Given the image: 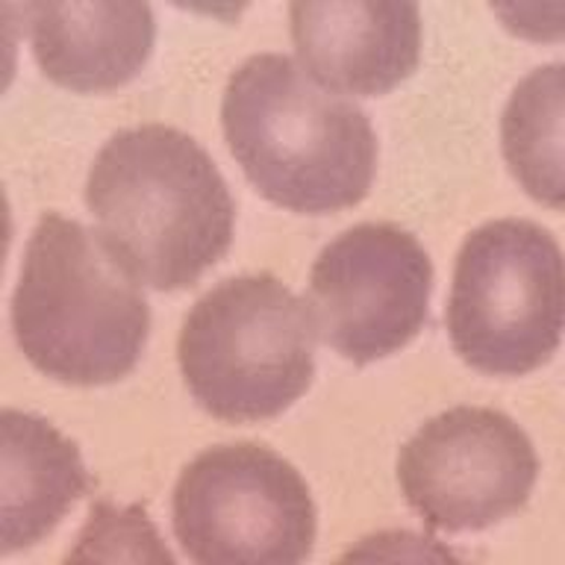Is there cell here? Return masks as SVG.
<instances>
[{
    "mask_svg": "<svg viewBox=\"0 0 565 565\" xmlns=\"http://www.w3.org/2000/svg\"><path fill=\"white\" fill-rule=\"evenodd\" d=\"M86 206L109 254L157 291L189 289L233 242L236 201L215 159L166 124L118 130L88 168Z\"/></svg>",
    "mask_w": 565,
    "mask_h": 565,
    "instance_id": "1",
    "label": "cell"
},
{
    "mask_svg": "<svg viewBox=\"0 0 565 565\" xmlns=\"http://www.w3.org/2000/svg\"><path fill=\"white\" fill-rule=\"evenodd\" d=\"M68 559H159L174 563V556L162 545L157 527L150 524L141 503L115 507L109 498L92 503L88 521L77 536V547Z\"/></svg>",
    "mask_w": 565,
    "mask_h": 565,
    "instance_id": "13",
    "label": "cell"
},
{
    "mask_svg": "<svg viewBox=\"0 0 565 565\" xmlns=\"http://www.w3.org/2000/svg\"><path fill=\"white\" fill-rule=\"evenodd\" d=\"M12 333L26 360L71 386H104L139 365L150 335L141 282L97 230L44 212L12 295Z\"/></svg>",
    "mask_w": 565,
    "mask_h": 565,
    "instance_id": "3",
    "label": "cell"
},
{
    "mask_svg": "<svg viewBox=\"0 0 565 565\" xmlns=\"http://www.w3.org/2000/svg\"><path fill=\"white\" fill-rule=\"evenodd\" d=\"M177 360L201 409L221 422H263L286 413L316 377V324L280 277H227L183 318Z\"/></svg>",
    "mask_w": 565,
    "mask_h": 565,
    "instance_id": "4",
    "label": "cell"
},
{
    "mask_svg": "<svg viewBox=\"0 0 565 565\" xmlns=\"http://www.w3.org/2000/svg\"><path fill=\"white\" fill-rule=\"evenodd\" d=\"M563 250L551 230L527 218H498L468 233L445 324L471 369L494 377L536 371L563 342Z\"/></svg>",
    "mask_w": 565,
    "mask_h": 565,
    "instance_id": "5",
    "label": "cell"
},
{
    "mask_svg": "<svg viewBox=\"0 0 565 565\" xmlns=\"http://www.w3.org/2000/svg\"><path fill=\"white\" fill-rule=\"evenodd\" d=\"M171 524L198 563H300L312 554L318 512L307 480L259 441L201 450L180 471Z\"/></svg>",
    "mask_w": 565,
    "mask_h": 565,
    "instance_id": "6",
    "label": "cell"
},
{
    "mask_svg": "<svg viewBox=\"0 0 565 565\" xmlns=\"http://www.w3.org/2000/svg\"><path fill=\"white\" fill-rule=\"evenodd\" d=\"M565 65H539L503 106L501 148L512 177L547 206H563Z\"/></svg>",
    "mask_w": 565,
    "mask_h": 565,
    "instance_id": "12",
    "label": "cell"
},
{
    "mask_svg": "<svg viewBox=\"0 0 565 565\" xmlns=\"http://www.w3.org/2000/svg\"><path fill=\"white\" fill-rule=\"evenodd\" d=\"M530 436L492 406L433 415L397 454V483L430 530H486L519 512L536 486Z\"/></svg>",
    "mask_w": 565,
    "mask_h": 565,
    "instance_id": "8",
    "label": "cell"
},
{
    "mask_svg": "<svg viewBox=\"0 0 565 565\" xmlns=\"http://www.w3.org/2000/svg\"><path fill=\"white\" fill-rule=\"evenodd\" d=\"M221 127L256 192L291 212L348 210L374 183L369 113L286 53H256L230 74Z\"/></svg>",
    "mask_w": 565,
    "mask_h": 565,
    "instance_id": "2",
    "label": "cell"
},
{
    "mask_svg": "<svg viewBox=\"0 0 565 565\" xmlns=\"http://www.w3.org/2000/svg\"><path fill=\"white\" fill-rule=\"evenodd\" d=\"M430 295L433 263L422 242L392 221H365L321 247L307 309L327 348L369 365L422 333Z\"/></svg>",
    "mask_w": 565,
    "mask_h": 565,
    "instance_id": "7",
    "label": "cell"
},
{
    "mask_svg": "<svg viewBox=\"0 0 565 565\" xmlns=\"http://www.w3.org/2000/svg\"><path fill=\"white\" fill-rule=\"evenodd\" d=\"M289 24L300 65L339 95H386L422 60V9L409 0H298Z\"/></svg>",
    "mask_w": 565,
    "mask_h": 565,
    "instance_id": "9",
    "label": "cell"
},
{
    "mask_svg": "<svg viewBox=\"0 0 565 565\" xmlns=\"http://www.w3.org/2000/svg\"><path fill=\"white\" fill-rule=\"evenodd\" d=\"M88 489L92 477L83 466L77 441L42 415L12 406L3 409V554L42 542Z\"/></svg>",
    "mask_w": 565,
    "mask_h": 565,
    "instance_id": "11",
    "label": "cell"
},
{
    "mask_svg": "<svg viewBox=\"0 0 565 565\" xmlns=\"http://www.w3.org/2000/svg\"><path fill=\"white\" fill-rule=\"evenodd\" d=\"M24 12L42 74L74 92L130 83L157 39L150 3H33Z\"/></svg>",
    "mask_w": 565,
    "mask_h": 565,
    "instance_id": "10",
    "label": "cell"
}]
</instances>
